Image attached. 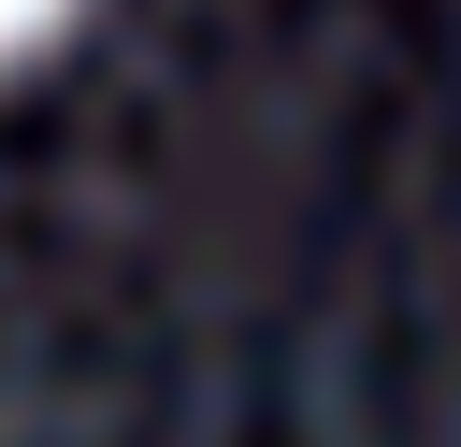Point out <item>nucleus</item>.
<instances>
[{"instance_id":"f257e3e1","label":"nucleus","mask_w":461,"mask_h":447,"mask_svg":"<svg viewBox=\"0 0 461 447\" xmlns=\"http://www.w3.org/2000/svg\"><path fill=\"white\" fill-rule=\"evenodd\" d=\"M58 14H72V0H0V58H14L29 29H58Z\"/></svg>"}]
</instances>
